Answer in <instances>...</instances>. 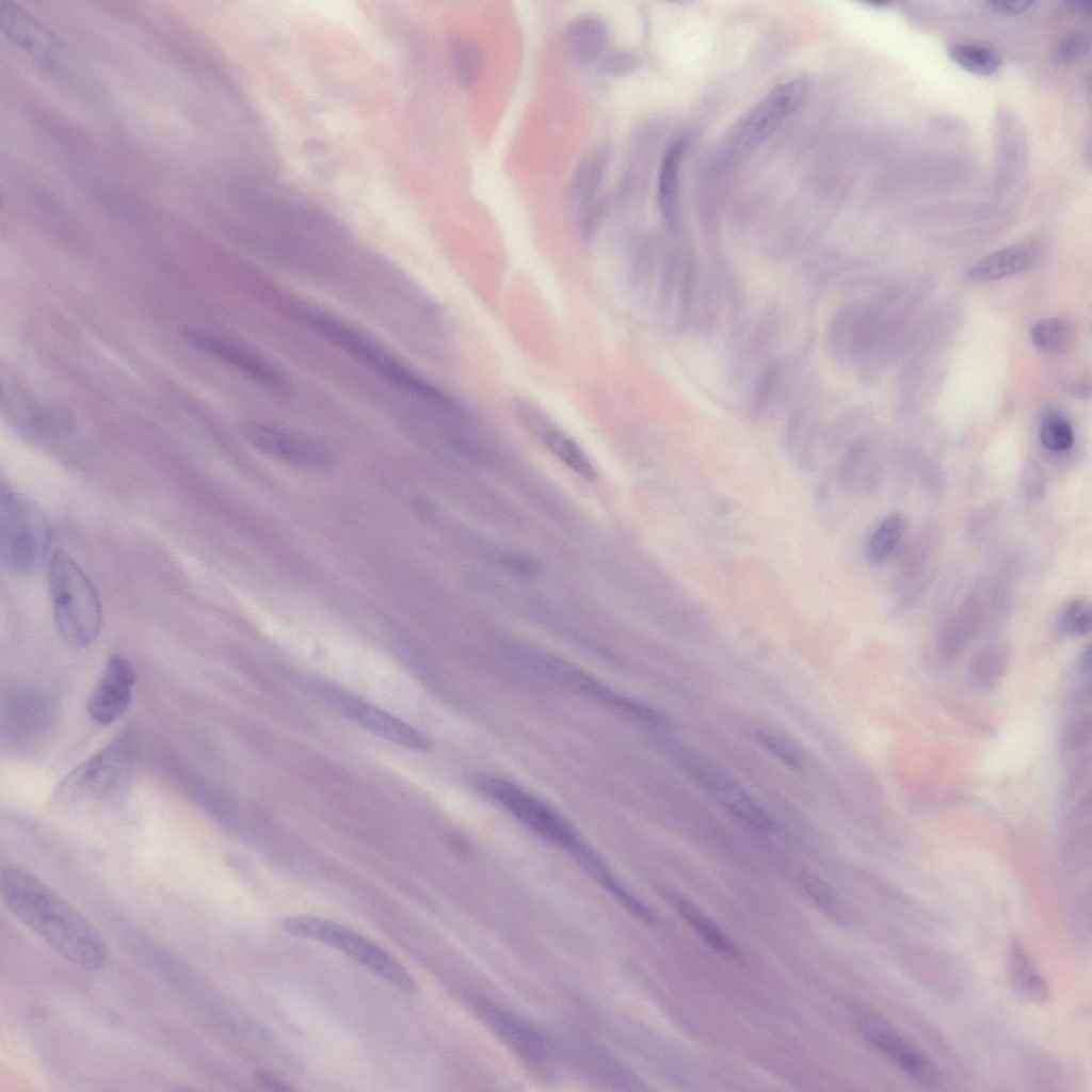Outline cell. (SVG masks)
Returning a JSON list of instances; mask_svg holds the SVG:
<instances>
[{"instance_id": "cell-12", "label": "cell", "mask_w": 1092, "mask_h": 1092, "mask_svg": "<svg viewBox=\"0 0 1092 1092\" xmlns=\"http://www.w3.org/2000/svg\"><path fill=\"white\" fill-rule=\"evenodd\" d=\"M807 93L804 79L796 78L774 87L740 124L736 143L753 148L769 138L803 102Z\"/></svg>"}, {"instance_id": "cell-27", "label": "cell", "mask_w": 1092, "mask_h": 1092, "mask_svg": "<svg viewBox=\"0 0 1092 1092\" xmlns=\"http://www.w3.org/2000/svg\"><path fill=\"white\" fill-rule=\"evenodd\" d=\"M948 52L959 66L979 76L993 75L1001 65L999 53L985 46L958 44L951 46Z\"/></svg>"}, {"instance_id": "cell-37", "label": "cell", "mask_w": 1092, "mask_h": 1092, "mask_svg": "<svg viewBox=\"0 0 1092 1092\" xmlns=\"http://www.w3.org/2000/svg\"><path fill=\"white\" fill-rule=\"evenodd\" d=\"M635 67V59L623 51H613L601 58L600 70L605 75L621 76Z\"/></svg>"}, {"instance_id": "cell-21", "label": "cell", "mask_w": 1092, "mask_h": 1092, "mask_svg": "<svg viewBox=\"0 0 1092 1092\" xmlns=\"http://www.w3.org/2000/svg\"><path fill=\"white\" fill-rule=\"evenodd\" d=\"M565 38L572 59L585 65L604 55L609 42V29L601 17L583 14L568 23Z\"/></svg>"}, {"instance_id": "cell-22", "label": "cell", "mask_w": 1092, "mask_h": 1092, "mask_svg": "<svg viewBox=\"0 0 1092 1092\" xmlns=\"http://www.w3.org/2000/svg\"><path fill=\"white\" fill-rule=\"evenodd\" d=\"M659 894L711 948L726 957H739L733 941L689 898L667 887L661 888Z\"/></svg>"}, {"instance_id": "cell-29", "label": "cell", "mask_w": 1092, "mask_h": 1092, "mask_svg": "<svg viewBox=\"0 0 1092 1092\" xmlns=\"http://www.w3.org/2000/svg\"><path fill=\"white\" fill-rule=\"evenodd\" d=\"M1072 338L1071 324L1061 318L1043 319L1030 328V339L1040 350L1059 352L1064 350Z\"/></svg>"}, {"instance_id": "cell-40", "label": "cell", "mask_w": 1092, "mask_h": 1092, "mask_svg": "<svg viewBox=\"0 0 1092 1092\" xmlns=\"http://www.w3.org/2000/svg\"><path fill=\"white\" fill-rule=\"evenodd\" d=\"M989 7L999 15L1014 16L1019 15L1034 5L1033 1H990L987 2Z\"/></svg>"}, {"instance_id": "cell-42", "label": "cell", "mask_w": 1092, "mask_h": 1092, "mask_svg": "<svg viewBox=\"0 0 1092 1092\" xmlns=\"http://www.w3.org/2000/svg\"><path fill=\"white\" fill-rule=\"evenodd\" d=\"M1024 488L1028 497L1035 499L1042 496L1044 489V479L1042 473L1037 470L1029 471L1024 475Z\"/></svg>"}, {"instance_id": "cell-13", "label": "cell", "mask_w": 1092, "mask_h": 1092, "mask_svg": "<svg viewBox=\"0 0 1092 1092\" xmlns=\"http://www.w3.org/2000/svg\"><path fill=\"white\" fill-rule=\"evenodd\" d=\"M323 694L347 718L375 736L411 750H430L431 743L423 734L390 713L336 690L328 689Z\"/></svg>"}, {"instance_id": "cell-39", "label": "cell", "mask_w": 1092, "mask_h": 1092, "mask_svg": "<svg viewBox=\"0 0 1092 1092\" xmlns=\"http://www.w3.org/2000/svg\"><path fill=\"white\" fill-rule=\"evenodd\" d=\"M1090 719L1088 717H1080L1074 720L1066 732L1067 742L1072 745H1080L1085 743L1090 737Z\"/></svg>"}, {"instance_id": "cell-32", "label": "cell", "mask_w": 1092, "mask_h": 1092, "mask_svg": "<svg viewBox=\"0 0 1092 1092\" xmlns=\"http://www.w3.org/2000/svg\"><path fill=\"white\" fill-rule=\"evenodd\" d=\"M800 880L805 893L822 911L838 920L847 917L844 903L824 881L809 873H803Z\"/></svg>"}, {"instance_id": "cell-19", "label": "cell", "mask_w": 1092, "mask_h": 1092, "mask_svg": "<svg viewBox=\"0 0 1092 1092\" xmlns=\"http://www.w3.org/2000/svg\"><path fill=\"white\" fill-rule=\"evenodd\" d=\"M1007 968L1012 989L1021 998L1035 1005L1048 1002L1050 991L1047 980L1019 938H1013L1009 944Z\"/></svg>"}, {"instance_id": "cell-9", "label": "cell", "mask_w": 1092, "mask_h": 1092, "mask_svg": "<svg viewBox=\"0 0 1092 1092\" xmlns=\"http://www.w3.org/2000/svg\"><path fill=\"white\" fill-rule=\"evenodd\" d=\"M850 1016L866 1043L905 1076L934 1088L941 1072L931 1056L886 1017L865 1006H853Z\"/></svg>"}, {"instance_id": "cell-11", "label": "cell", "mask_w": 1092, "mask_h": 1092, "mask_svg": "<svg viewBox=\"0 0 1092 1092\" xmlns=\"http://www.w3.org/2000/svg\"><path fill=\"white\" fill-rule=\"evenodd\" d=\"M240 433L259 452L291 466L322 469L332 463L322 444L259 421H243Z\"/></svg>"}, {"instance_id": "cell-44", "label": "cell", "mask_w": 1092, "mask_h": 1092, "mask_svg": "<svg viewBox=\"0 0 1092 1092\" xmlns=\"http://www.w3.org/2000/svg\"><path fill=\"white\" fill-rule=\"evenodd\" d=\"M1073 11L1089 14L1091 12L1092 3L1090 1H1070L1066 3Z\"/></svg>"}, {"instance_id": "cell-26", "label": "cell", "mask_w": 1092, "mask_h": 1092, "mask_svg": "<svg viewBox=\"0 0 1092 1092\" xmlns=\"http://www.w3.org/2000/svg\"><path fill=\"white\" fill-rule=\"evenodd\" d=\"M905 531V519L901 514L886 516L871 532L866 545V556L873 564L885 561L899 544Z\"/></svg>"}, {"instance_id": "cell-8", "label": "cell", "mask_w": 1092, "mask_h": 1092, "mask_svg": "<svg viewBox=\"0 0 1092 1092\" xmlns=\"http://www.w3.org/2000/svg\"><path fill=\"white\" fill-rule=\"evenodd\" d=\"M512 653L524 665L577 695L638 722L657 725L663 723V716L655 709L613 691L561 658L524 647H515Z\"/></svg>"}, {"instance_id": "cell-2", "label": "cell", "mask_w": 1092, "mask_h": 1092, "mask_svg": "<svg viewBox=\"0 0 1092 1092\" xmlns=\"http://www.w3.org/2000/svg\"><path fill=\"white\" fill-rule=\"evenodd\" d=\"M476 787L530 831L569 854L628 912L636 913L641 909L642 901L620 884L604 858L557 808L498 776L481 775L476 780Z\"/></svg>"}, {"instance_id": "cell-17", "label": "cell", "mask_w": 1092, "mask_h": 1092, "mask_svg": "<svg viewBox=\"0 0 1092 1092\" xmlns=\"http://www.w3.org/2000/svg\"><path fill=\"white\" fill-rule=\"evenodd\" d=\"M183 339L199 351L227 364L252 381L272 390L283 389L280 374L251 351L196 330H184Z\"/></svg>"}, {"instance_id": "cell-6", "label": "cell", "mask_w": 1092, "mask_h": 1092, "mask_svg": "<svg viewBox=\"0 0 1092 1092\" xmlns=\"http://www.w3.org/2000/svg\"><path fill=\"white\" fill-rule=\"evenodd\" d=\"M283 929L292 936L321 942L340 950L404 992L417 989L415 979L397 959L347 926L322 917L293 915L284 919Z\"/></svg>"}, {"instance_id": "cell-25", "label": "cell", "mask_w": 1092, "mask_h": 1092, "mask_svg": "<svg viewBox=\"0 0 1092 1092\" xmlns=\"http://www.w3.org/2000/svg\"><path fill=\"white\" fill-rule=\"evenodd\" d=\"M608 156L605 148H596L588 152L577 164L571 181V197L580 211L596 203L595 197L606 174Z\"/></svg>"}, {"instance_id": "cell-24", "label": "cell", "mask_w": 1092, "mask_h": 1092, "mask_svg": "<svg viewBox=\"0 0 1092 1092\" xmlns=\"http://www.w3.org/2000/svg\"><path fill=\"white\" fill-rule=\"evenodd\" d=\"M980 606L977 597L969 598L946 622L937 640V648L944 660L957 658L974 638L979 627Z\"/></svg>"}, {"instance_id": "cell-18", "label": "cell", "mask_w": 1092, "mask_h": 1092, "mask_svg": "<svg viewBox=\"0 0 1092 1092\" xmlns=\"http://www.w3.org/2000/svg\"><path fill=\"white\" fill-rule=\"evenodd\" d=\"M2 404L9 407L10 417L17 428L36 440H52L64 436L71 429L69 417L25 395L3 396Z\"/></svg>"}, {"instance_id": "cell-7", "label": "cell", "mask_w": 1092, "mask_h": 1092, "mask_svg": "<svg viewBox=\"0 0 1092 1092\" xmlns=\"http://www.w3.org/2000/svg\"><path fill=\"white\" fill-rule=\"evenodd\" d=\"M133 755L130 736L121 735L63 780L54 792L55 802L80 806L112 796L131 770Z\"/></svg>"}, {"instance_id": "cell-16", "label": "cell", "mask_w": 1092, "mask_h": 1092, "mask_svg": "<svg viewBox=\"0 0 1092 1092\" xmlns=\"http://www.w3.org/2000/svg\"><path fill=\"white\" fill-rule=\"evenodd\" d=\"M515 408L526 428L553 455L583 479H595V468L583 450L572 437L549 419L540 407L530 401L520 399L515 402Z\"/></svg>"}, {"instance_id": "cell-35", "label": "cell", "mask_w": 1092, "mask_h": 1092, "mask_svg": "<svg viewBox=\"0 0 1092 1092\" xmlns=\"http://www.w3.org/2000/svg\"><path fill=\"white\" fill-rule=\"evenodd\" d=\"M756 737L757 740L781 761L791 768L800 769L801 759L786 741L766 732L756 733Z\"/></svg>"}, {"instance_id": "cell-36", "label": "cell", "mask_w": 1092, "mask_h": 1092, "mask_svg": "<svg viewBox=\"0 0 1092 1092\" xmlns=\"http://www.w3.org/2000/svg\"><path fill=\"white\" fill-rule=\"evenodd\" d=\"M500 561L508 571L521 577L532 578L540 572L539 563L531 557L521 553H503Z\"/></svg>"}, {"instance_id": "cell-4", "label": "cell", "mask_w": 1092, "mask_h": 1092, "mask_svg": "<svg viewBox=\"0 0 1092 1092\" xmlns=\"http://www.w3.org/2000/svg\"><path fill=\"white\" fill-rule=\"evenodd\" d=\"M50 523L32 499L1 482L0 555L3 566L15 575L37 573L49 557Z\"/></svg>"}, {"instance_id": "cell-23", "label": "cell", "mask_w": 1092, "mask_h": 1092, "mask_svg": "<svg viewBox=\"0 0 1092 1092\" xmlns=\"http://www.w3.org/2000/svg\"><path fill=\"white\" fill-rule=\"evenodd\" d=\"M686 145L682 138L672 142L662 156L659 168L658 205L663 221L671 230H676L678 226L679 175Z\"/></svg>"}, {"instance_id": "cell-33", "label": "cell", "mask_w": 1092, "mask_h": 1092, "mask_svg": "<svg viewBox=\"0 0 1092 1092\" xmlns=\"http://www.w3.org/2000/svg\"><path fill=\"white\" fill-rule=\"evenodd\" d=\"M1058 628L1069 636H1082L1091 629V608L1085 599L1069 601L1058 616Z\"/></svg>"}, {"instance_id": "cell-43", "label": "cell", "mask_w": 1092, "mask_h": 1092, "mask_svg": "<svg viewBox=\"0 0 1092 1092\" xmlns=\"http://www.w3.org/2000/svg\"><path fill=\"white\" fill-rule=\"evenodd\" d=\"M1079 667H1080V670L1086 675H1090V673H1091V647L1090 646H1087L1082 651V653L1080 655V658H1079Z\"/></svg>"}, {"instance_id": "cell-15", "label": "cell", "mask_w": 1092, "mask_h": 1092, "mask_svg": "<svg viewBox=\"0 0 1092 1092\" xmlns=\"http://www.w3.org/2000/svg\"><path fill=\"white\" fill-rule=\"evenodd\" d=\"M470 1003L480 1019L523 1060L540 1063L546 1058V1041L534 1028L480 996L471 997Z\"/></svg>"}, {"instance_id": "cell-34", "label": "cell", "mask_w": 1092, "mask_h": 1092, "mask_svg": "<svg viewBox=\"0 0 1092 1092\" xmlns=\"http://www.w3.org/2000/svg\"><path fill=\"white\" fill-rule=\"evenodd\" d=\"M1089 48V36L1083 31H1074L1064 36L1057 46V57L1064 63L1081 59Z\"/></svg>"}, {"instance_id": "cell-5", "label": "cell", "mask_w": 1092, "mask_h": 1092, "mask_svg": "<svg viewBox=\"0 0 1092 1092\" xmlns=\"http://www.w3.org/2000/svg\"><path fill=\"white\" fill-rule=\"evenodd\" d=\"M296 316L312 331L352 356L383 380L419 398L445 403L440 390L421 379L372 339L337 318L310 307H300Z\"/></svg>"}, {"instance_id": "cell-3", "label": "cell", "mask_w": 1092, "mask_h": 1092, "mask_svg": "<svg viewBox=\"0 0 1092 1092\" xmlns=\"http://www.w3.org/2000/svg\"><path fill=\"white\" fill-rule=\"evenodd\" d=\"M48 581L57 629L74 648L91 645L99 636L102 611L95 585L63 549L49 559Z\"/></svg>"}, {"instance_id": "cell-20", "label": "cell", "mask_w": 1092, "mask_h": 1092, "mask_svg": "<svg viewBox=\"0 0 1092 1092\" xmlns=\"http://www.w3.org/2000/svg\"><path fill=\"white\" fill-rule=\"evenodd\" d=\"M1037 258L1038 248L1034 244L1017 243L997 251L968 267L964 276L971 282L996 280L1028 270Z\"/></svg>"}, {"instance_id": "cell-31", "label": "cell", "mask_w": 1092, "mask_h": 1092, "mask_svg": "<svg viewBox=\"0 0 1092 1092\" xmlns=\"http://www.w3.org/2000/svg\"><path fill=\"white\" fill-rule=\"evenodd\" d=\"M453 66L462 85L473 83L483 67V53L479 45L469 41L459 42L453 48Z\"/></svg>"}, {"instance_id": "cell-28", "label": "cell", "mask_w": 1092, "mask_h": 1092, "mask_svg": "<svg viewBox=\"0 0 1092 1092\" xmlns=\"http://www.w3.org/2000/svg\"><path fill=\"white\" fill-rule=\"evenodd\" d=\"M1008 663V651L998 643L982 647L970 664L971 677L983 686L995 684L1003 674Z\"/></svg>"}, {"instance_id": "cell-30", "label": "cell", "mask_w": 1092, "mask_h": 1092, "mask_svg": "<svg viewBox=\"0 0 1092 1092\" xmlns=\"http://www.w3.org/2000/svg\"><path fill=\"white\" fill-rule=\"evenodd\" d=\"M1039 436L1042 446L1053 452L1067 451L1074 445V432L1071 423L1056 412L1043 415Z\"/></svg>"}, {"instance_id": "cell-1", "label": "cell", "mask_w": 1092, "mask_h": 1092, "mask_svg": "<svg viewBox=\"0 0 1092 1092\" xmlns=\"http://www.w3.org/2000/svg\"><path fill=\"white\" fill-rule=\"evenodd\" d=\"M0 894L13 915L65 960L89 971L105 966L109 952L102 935L44 881L7 866Z\"/></svg>"}, {"instance_id": "cell-38", "label": "cell", "mask_w": 1092, "mask_h": 1092, "mask_svg": "<svg viewBox=\"0 0 1092 1092\" xmlns=\"http://www.w3.org/2000/svg\"><path fill=\"white\" fill-rule=\"evenodd\" d=\"M778 376L780 369L777 366H771L766 370L756 389V407L762 408L767 404L777 385Z\"/></svg>"}, {"instance_id": "cell-10", "label": "cell", "mask_w": 1092, "mask_h": 1092, "mask_svg": "<svg viewBox=\"0 0 1092 1092\" xmlns=\"http://www.w3.org/2000/svg\"><path fill=\"white\" fill-rule=\"evenodd\" d=\"M672 759L711 798L745 824L762 832L773 824L744 788L711 759L687 745H671Z\"/></svg>"}, {"instance_id": "cell-41", "label": "cell", "mask_w": 1092, "mask_h": 1092, "mask_svg": "<svg viewBox=\"0 0 1092 1092\" xmlns=\"http://www.w3.org/2000/svg\"><path fill=\"white\" fill-rule=\"evenodd\" d=\"M259 1085L271 1091H293L294 1088L266 1070H257L254 1074Z\"/></svg>"}, {"instance_id": "cell-14", "label": "cell", "mask_w": 1092, "mask_h": 1092, "mask_svg": "<svg viewBox=\"0 0 1092 1092\" xmlns=\"http://www.w3.org/2000/svg\"><path fill=\"white\" fill-rule=\"evenodd\" d=\"M134 682L131 663L121 655H111L89 698L91 718L102 725L121 718L130 705Z\"/></svg>"}]
</instances>
